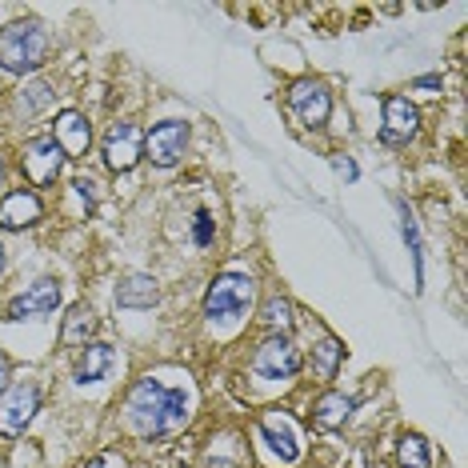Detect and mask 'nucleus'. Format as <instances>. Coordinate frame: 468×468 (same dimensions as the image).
Returning <instances> with one entry per match:
<instances>
[{
    "mask_svg": "<svg viewBox=\"0 0 468 468\" xmlns=\"http://www.w3.org/2000/svg\"><path fill=\"white\" fill-rule=\"evenodd\" d=\"M8 377H13V365H8V356L0 353V392L8 388Z\"/></svg>",
    "mask_w": 468,
    "mask_h": 468,
    "instance_id": "cd10ccee",
    "label": "nucleus"
},
{
    "mask_svg": "<svg viewBox=\"0 0 468 468\" xmlns=\"http://www.w3.org/2000/svg\"><path fill=\"white\" fill-rule=\"evenodd\" d=\"M353 409H356L353 397H345V392H324L313 409V420H316V429H340Z\"/></svg>",
    "mask_w": 468,
    "mask_h": 468,
    "instance_id": "f3484780",
    "label": "nucleus"
},
{
    "mask_svg": "<svg viewBox=\"0 0 468 468\" xmlns=\"http://www.w3.org/2000/svg\"><path fill=\"white\" fill-rule=\"evenodd\" d=\"M0 272H5V244H0Z\"/></svg>",
    "mask_w": 468,
    "mask_h": 468,
    "instance_id": "c756f323",
    "label": "nucleus"
},
{
    "mask_svg": "<svg viewBox=\"0 0 468 468\" xmlns=\"http://www.w3.org/2000/svg\"><path fill=\"white\" fill-rule=\"evenodd\" d=\"M141 148H144L141 129H136L133 121H121L104 136V161H109L112 173H129V168L141 161Z\"/></svg>",
    "mask_w": 468,
    "mask_h": 468,
    "instance_id": "9d476101",
    "label": "nucleus"
},
{
    "mask_svg": "<svg viewBox=\"0 0 468 468\" xmlns=\"http://www.w3.org/2000/svg\"><path fill=\"white\" fill-rule=\"evenodd\" d=\"M400 232H404V244H409L412 252V264H417V281H420V264H424V252H420V232H417V220H412V212L400 205Z\"/></svg>",
    "mask_w": 468,
    "mask_h": 468,
    "instance_id": "5701e85b",
    "label": "nucleus"
},
{
    "mask_svg": "<svg viewBox=\"0 0 468 468\" xmlns=\"http://www.w3.org/2000/svg\"><path fill=\"white\" fill-rule=\"evenodd\" d=\"M188 148V124L185 121H165L144 136V153L156 168H173Z\"/></svg>",
    "mask_w": 468,
    "mask_h": 468,
    "instance_id": "6e6552de",
    "label": "nucleus"
},
{
    "mask_svg": "<svg viewBox=\"0 0 468 468\" xmlns=\"http://www.w3.org/2000/svg\"><path fill=\"white\" fill-rule=\"evenodd\" d=\"M397 461H400V468H432V456H429V444H424V436H417V432L400 436Z\"/></svg>",
    "mask_w": 468,
    "mask_h": 468,
    "instance_id": "6ab92c4d",
    "label": "nucleus"
},
{
    "mask_svg": "<svg viewBox=\"0 0 468 468\" xmlns=\"http://www.w3.org/2000/svg\"><path fill=\"white\" fill-rule=\"evenodd\" d=\"M48 57V33L40 20H13L0 28V69L5 72H37Z\"/></svg>",
    "mask_w": 468,
    "mask_h": 468,
    "instance_id": "f03ea898",
    "label": "nucleus"
},
{
    "mask_svg": "<svg viewBox=\"0 0 468 468\" xmlns=\"http://www.w3.org/2000/svg\"><path fill=\"white\" fill-rule=\"evenodd\" d=\"M436 84H441V77H420L417 89H436Z\"/></svg>",
    "mask_w": 468,
    "mask_h": 468,
    "instance_id": "c85d7f7f",
    "label": "nucleus"
},
{
    "mask_svg": "<svg viewBox=\"0 0 468 468\" xmlns=\"http://www.w3.org/2000/svg\"><path fill=\"white\" fill-rule=\"evenodd\" d=\"M156 301H161V289H156V281L144 272L124 276L121 289H116V308H153Z\"/></svg>",
    "mask_w": 468,
    "mask_h": 468,
    "instance_id": "dca6fc26",
    "label": "nucleus"
},
{
    "mask_svg": "<svg viewBox=\"0 0 468 468\" xmlns=\"http://www.w3.org/2000/svg\"><path fill=\"white\" fill-rule=\"evenodd\" d=\"M252 372L264 380H289L301 372V353H296V345L289 336H269L252 353Z\"/></svg>",
    "mask_w": 468,
    "mask_h": 468,
    "instance_id": "39448f33",
    "label": "nucleus"
},
{
    "mask_svg": "<svg viewBox=\"0 0 468 468\" xmlns=\"http://www.w3.org/2000/svg\"><path fill=\"white\" fill-rule=\"evenodd\" d=\"M417 129H420V116L409 104V97H385V129H380V141L404 144L417 136Z\"/></svg>",
    "mask_w": 468,
    "mask_h": 468,
    "instance_id": "f8f14e48",
    "label": "nucleus"
},
{
    "mask_svg": "<svg viewBox=\"0 0 468 468\" xmlns=\"http://www.w3.org/2000/svg\"><path fill=\"white\" fill-rule=\"evenodd\" d=\"M89 468H129V464H124L116 452H101L97 461H89Z\"/></svg>",
    "mask_w": 468,
    "mask_h": 468,
    "instance_id": "a878e982",
    "label": "nucleus"
},
{
    "mask_svg": "<svg viewBox=\"0 0 468 468\" xmlns=\"http://www.w3.org/2000/svg\"><path fill=\"white\" fill-rule=\"evenodd\" d=\"M72 188H77V197L84 200V205H89V208H97V180H92V176H77V180H72Z\"/></svg>",
    "mask_w": 468,
    "mask_h": 468,
    "instance_id": "b1692460",
    "label": "nucleus"
},
{
    "mask_svg": "<svg viewBox=\"0 0 468 468\" xmlns=\"http://www.w3.org/2000/svg\"><path fill=\"white\" fill-rule=\"evenodd\" d=\"M193 240H197V244H208V240H212V217H208V212H197V220H193Z\"/></svg>",
    "mask_w": 468,
    "mask_h": 468,
    "instance_id": "393cba45",
    "label": "nucleus"
},
{
    "mask_svg": "<svg viewBox=\"0 0 468 468\" xmlns=\"http://www.w3.org/2000/svg\"><path fill=\"white\" fill-rule=\"evenodd\" d=\"M249 304H252V276L240 269L220 272L205 292V316H212V321H232V316L249 313Z\"/></svg>",
    "mask_w": 468,
    "mask_h": 468,
    "instance_id": "7ed1b4c3",
    "label": "nucleus"
},
{
    "mask_svg": "<svg viewBox=\"0 0 468 468\" xmlns=\"http://www.w3.org/2000/svg\"><path fill=\"white\" fill-rule=\"evenodd\" d=\"M333 168H336V173L345 176V180H356V165L348 161V156H333Z\"/></svg>",
    "mask_w": 468,
    "mask_h": 468,
    "instance_id": "bb28decb",
    "label": "nucleus"
},
{
    "mask_svg": "<svg viewBox=\"0 0 468 468\" xmlns=\"http://www.w3.org/2000/svg\"><path fill=\"white\" fill-rule=\"evenodd\" d=\"M129 420L141 436H168L188 420V397L185 388H165L156 380H141L129 392Z\"/></svg>",
    "mask_w": 468,
    "mask_h": 468,
    "instance_id": "f257e3e1",
    "label": "nucleus"
},
{
    "mask_svg": "<svg viewBox=\"0 0 468 468\" xmlns=\"http://www.w3.org/2000/svg\"><path fill=\"white\" fill-rule=\"evenodd\" d=\"M52 141L60 144V153H65V156H84V153H89V144H92L89 116L77 112V109L60 112L57 116V129H52Z\"/></svg>",
    "mask_w": 468,
    "mask_h": 468,
    "instance_id": "ddd939ff",
    "label": "nucleus"
},
{
    "mask_svg": "<svg viewBox=\"0 0 468 468\" xmlns=\"http://www.w3.org/2000/svg\"><path fill=\"white\" fill-rule=\"evenodd\" d=\"M92 333H97V313L89 304H72L65 316V328H60V340L65 345H89Z\"/></svg>",
    "mask_w": 468,
    "mask_h": 468,
    "instance_id": "a211bd4d",
    "label": "nucleus"
},
{
    "mask_svg": "<svg viewBox=\"0 0 468 468\" xmlns=\"http://www.w3.org/2000/svg\"><path fill=\"white\" fill-rule=\"evenodd\" d=\"M40 409V388L28 385V380H20V385L5 388L0 392V436H20L33 424Z\"/></svg>",
    "mask_w": 468,
    "mask_h": 468,
    "instance_id": "20e7f679",
    "label": "nucleus"
},
{
    "mask_svg": "<svg viewBox=\"0 0 468 468\" xmlns=\"http://www.w3.org/2000/svg\"><path fill=\"white\" fill-rule=\"evenodd\" d=\"M69 156L60 153V144L52 141V136H33V141L25 144V156H20V165H25V176L33 180V185H52V180L60 176V168H65Z\"/></svg>",
    "mask_w": 468,
    "mask_h": 468,
    "instance_id": "423d86ee",
    "label": "nucleus"
},
{
    "mask_svg": "<svg viewBox=\"0 0 468 468\" xmlns=\"http://www.w3.org/2000/svg\"><path fill=\"white\" fill-rule=\"evenodd\" d=\"M48 101H52V89H48L45 80L25 84V89H20V97H16V116H37Z\"/></svg>",
    "mask_w": 468,
    "mask_h": 468,
    "instance_id": "412c9836",
    "label": "nucleus"
},
{
    "mask_svg": "<svg viewBox=\"0 0 468 468\" xmlns=\"http://www.w3.org/2000/svg\"><path fill=\"white\" fill-rule=\"evenodd\" d=\"M40 212H45L40 197L16 188V193H8L5 200H0V229H8V232L28 229V225H37V220H40Z\"/></svg>",
    "mask_w": 468,
    "mask_h": 468,
    "instance_id": "4468645a",
    "label": "nucleus"
},
{
    "mask_svg": "<svg viewBox=\"0 0 468 468\" xmlns=\"http://www.w3.org/2000/svg\"><path fill=\"white\" fill-rule=\"evenodd\" d=\"M340 360H345V345H340L336 336H324L321 345L313 348V365H316V372H321V377H336Z\"/></svg>",
    "mask_w": 468,
    "mask_h": 468,
    "instance_id": "aec40b11",
    "label": "nucleus"
},
{
    "mask_svg": "<svg viewBox=\"0 0 468 468\" xmlns=\"http://www.w3.org/2000/svg\"><path fill=\"white\" fill-rule=\"evenodd\" d=\"M57 304H60V281L40 276L37 284H28V289L8 304V321H40V316L57 313Z\"/></svg>",
    "mask_w": 468,
    "mask_h": 468,
    "instance_id": "0eeeda50",
    "label": "nucleus"
},
{
    "mask_svg": "<svg viewBox=\"0 0 468 468\" xmlns=\"http://www.w3.org/2000/svg\"><path fill=\"white\" fill-rule=\"evenodd\" d=\"M0 180H5V165H0Z\"/></svg>",
    "mask_w": 468,
    "mask_h": 468,
    "instance_id": "7c9ffc66",
    "label": "nucleus"
},
{
    "mask_svg": "<svg viewBox=\"0 0 468 468\" xmlns=\"http://www.w3.org/2000/svg\"><path fill=\"white\" fill-rule=\"evenodd\" d=\"M112 368H116L112 345H84V353L77 356V365H72V377H77L80 385H92V380L109 377Z\"/></svg>",
    "mask_w": 468,
    "mask_h": 468,
    "instance_id": "2eb2a0df",
    "label": "nucleus"
},
{
    "mask_svg": "<svg viewBox=\"0 0 468 468\" xmlns=\"http://www.w3.org/2000/svg\"><path fill=\"white\" fill-rule=\"evenodd\" d=\"M289 109L301 116V124L308 129H321L333 112V101H328V89L321 80H296L289 89Z\"/></svg>",
    "mask_w": 468,
    "mask_h": 468,
    "instance_id": "1a4fd4ad",
    "label": "nucleus"
},
{
    "mask_svg": "<svg viewBox=\"0 0 468 468\" xmlns=\"http://www.w3.org/2000/svg\"><path fill=\"white\" fill-rule=\"evenodd\" d=\"M261 436H264V444L272 449V456L281 464H292L296 456H301V436H296V424L284 417V412H264L261 417Z\"/></svg>",
    "mask_w": 468,
    "mask_h": 468,
    "instance_id": "9b49d317",
    "label": "nucleus"
},
{
    "mask_svg": "<svg viewBox=\"0 0 468 468\" xmlns=\"http://www.w3.org/2000/svg\"><path fill=\"white\" fill-rule=\"evenodd\" d=\"M261 321L269 328H276V336H284V328L292 324V304L284 301V296H269L261 308Z\"/></svg>",
    "mask_w": 468,
    "mask_h": 468,
    "instance_id": "4be33fe9",
    "label": "nucleus"
}]
</instances>
